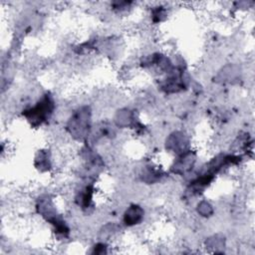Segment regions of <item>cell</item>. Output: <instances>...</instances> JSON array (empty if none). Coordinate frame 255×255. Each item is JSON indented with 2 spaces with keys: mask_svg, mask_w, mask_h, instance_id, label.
I'll list each match as a JSON object with an SVG mask.
<instances>
[{
  "mask_svg": "<svg viewBox=\"0 0 255 255\" xmlns=\"http://www.w3.org/2000/svg\"><path fill=\"white\" fill-rule=\"evenodd\" d=\"M54 111V100L52 95L46 93L36 106L23 111V116L31 123V126H40L50 119Z\"/></svg>",
  "mask_w": 255,
  "mask_h": 255,
  "instance_id": "1",
  "label": "cell"
}]
</instances>
